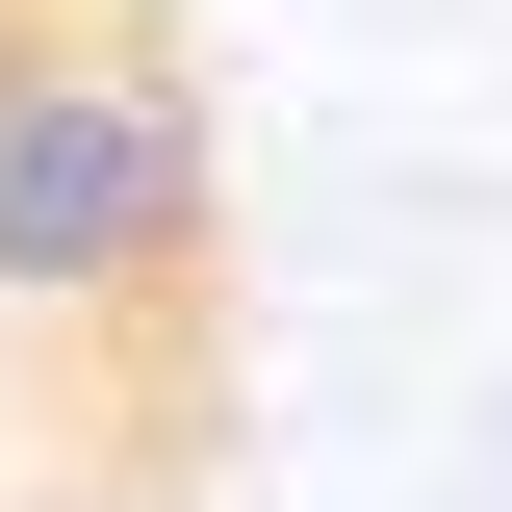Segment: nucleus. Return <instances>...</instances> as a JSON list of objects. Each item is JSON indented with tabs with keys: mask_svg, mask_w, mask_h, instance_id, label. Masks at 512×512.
Returning a JSON list of instances; mask_svg holds the SVG:
<instances>
[{
	"mask_svg": "<svg viewBox=\"0 0 512 512\" xmlns=\"http://www.w3.org/2000/svg\"><path fill=\"white\" fill-rule=\"evenodd\" d=\"M231 231V154H205V77L103 0L0 26V333H103L154 282H205Z\"/></svg>",
	"mask_w": 512,
	"mask_h": 512,
	"instance_id": "nucleus-1",
	"label": "nucleus"
},
{
	"mask_svg": "<svg viewBox=\"0 0 512 512\" xmlns=\"http://www.w3.org/2000/svg\"><path fill=\"white\" fill-rule=\"evenodd\" d=\"M487 487H512V436H487Z\"/></svg>",
	"mask_w": 512,
	"mask_h": 512,
	"instance_id": "nucleus-2",
	"label": "nucleus"
}]
</instances>
